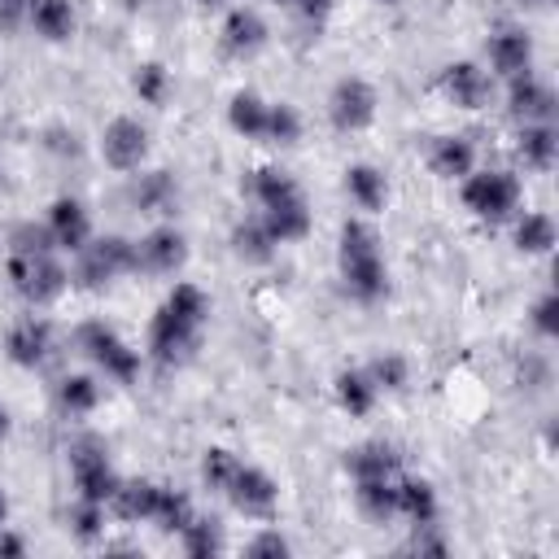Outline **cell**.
<instances>
[{
  "mask_svg": "<svg viewBox=\"0 0 559 559\" xmlns=\"http://www.w3.org/2000/svg\"><path fill=\"white\" fill-rule=\"evenodd\" d=\"M205 328H210V293L192 280H175L148 319L144 358L157 362L162 371H175L197 354Z\"/></svg>",
  "mask_w": 559,
  "mask_h": 559,
  "instance_id": "6da1fadb",
  "label": "cell"
},
{
  "mask_svg": "<svg viewBox=\"0 0 559 559\" xmlns=\"http://www.w3.org/2000/svg\"><path fill=\"white\" fill-rule=\"evenodd\" d=\"M336 275L341 288L358 301V306H376L389 293V262H384V245L380 231L367 223V214H349L336 231Z\"/></svg>",
  "mask_w": 559,
  "mask_h": 559,
  "instance_id": "7a4b0ae2",
  "label": "cell"
},
{
  "mask_svg": "<svg viewBox=\"0 0 559 559\" xmlns=\"http://www.w3.org/2000/svg\"><path fill=\"white\" fill-rule=\"evenodd\" d=\"M245 192H249V201L258 205L253 214L266 223V231H271L275 245H297V240L310 236V223H314V218H310V201H306L301 183H297L288 170H280V166H258V170H249Z\"/></svg>",
  "mask_w": 559,
  "mask_h": 559,
  "instance_id": "3957f363",
  "label": "cell"
},
{
  "mask_svg": "<svg viewBox=\"0 0 559 559\" xmlns=\"http://www.w3.org/2000/svg\"><path fill=\"white\" fill-rule=\"evenodd\" d=\"M74 349L87 358V367L100 380H114V384H135L140 380L144 354L114 323H105V319H83L74 328Z\"/></svg>",
  "mask_w": 559,
  "mask_h": 559,
  "instance_id": "277c9868",
  "label": "cell"
},
{
  "mask_svg": "<svg viewBox=\"0 0 559 559\" xmlns=\"http://www.w3.org/2000/svg\"><path fill=\"white\" fill-rule=\"evenodd\" d=\"M459 197L472 218L498 227V223H511L515 210L524 205V183L507 166H476L472 175L459 179Z\"/></svg>",
  "mask_w": 559,
  "mask_h": 559,
  "instance_id": "5b68a950",
  "label": "cell"
},
{
  "mask_svg": "<svg viewBox=\"0 0 559 559\" xmlns=\"http://www.w3.org/2000/svg\"><path fill=\"white\" fill-rule=\"evenodd\" d=\"M4 275H9V284H13V293H17L31 310H44V306L61 301V293L70 288V266L61 262L57 249L4 253Z\"/></svg>",
  "mask_w": 559,
  "mask_h": 559,
  "instance_id": "8992f818",
  "label": "cell"
},
{
  "mask_svg": "<svg viewBox=\"0 0 559 559\" xmlns=\"http://www.w3.org/2000/svg\"><path fill=\"white\" fill-rule=\"evenodd\" d=\"M122 275H135V240L127 236H92L70 262V284L87 293L109 288Z\"/></svg>",
  "mask_w": 559,
  "mask_h": 559,
  "instance_id": "52a82bcc",
  "label": "cell"
},
{
  "mask_svg": "<svg viewBox=\"0 0 559 559\" xmlns=\"http://www.w3.org/2000/svg\"><path fill=\"white\" fill-rule=\"evenodd\" d=\"M66 463H70V480H74V498H87V502H100L109 507L114 489H118V472L109 463V445L96 437V432H83L70 441L66 450Z\"/></svg>",
  "mask_w": 559,
  "mask_h": 559,
  "instance_id": "ba28073f",
  "label": "cell"
},
{
  "mask_svg": "<svg viewBox=\"0 0 559 559\" xmlns=\"http://www.w3.org/2000/svg\"><path fill=\"white\" fill-rule=\"evenodd\" d=\"M323 109H328L332 131L358 135V131H367V127L376 122V114H380V92H376V83L362 79V74H341V79L328 87Z\"/></svg>",
  "mask_w": 559,
  "mask_h": 559,
  "instance_id": "9c48e42d",
  "label": "cell"
},
{
  "mask_svg": "<svg viewBox=\"0 0 559 559\" xmlns=\"http://www.w3.org/2000/svg\"><path fill=\"white\" fill-rule=\"evenodd\" d=\"M96 148H100V162L114 175H135V170L148 166V127L135 114H118V118L105 122Z\"/></svg>",
  "mask_w": 559,
  "mask_h": 559,
  "instance_id": "30bf717a",
  "label": "cell"
},
{
  "mask_svg": "<svg viewBox=\"0 0 559 559\" xmlns=\"http://www.w3.org/2000/svg\"><path fill=\"white\" fill-rule=\"evenodd\" d=\"M223 498H227L245 520H258V524L275 520V511H280V485H275V476H271L266 467H258V463H245V459H240L236 476L227 480Z\"/></svg>",
  "mask_w": 559,
  "mask_h": 559,
  "instance_id": "8fae6325",
  "label": "cell"
},
{
  "mask_svg": "<svg viewBox=\"0 0 559 559\" xmlns=\"http://www.w3.org/2000/svg\"><path fill=\"white\" fill-rule=\"evenodd\" d=\"M188 262V236L166 218V223H153L140 240H135V275H157V280H170L179 275Z\"/></svg>",
  "mask_w": 559,
  "mask_h": 559,
  "instance_id": "7c38bea8",
  "label": "cell"
},
{
  "mask_svg": "<svg viewBox=\"0 0 559 559\" xmlns=\"http://www.w3.org/2000/svg\"><path fill=\"white\" fill-rule=\"evenodd\" d=\"M485 70L493 79H520L533 70V35L520 22H502L485 35Z\"/></svg>",
  "mask_w": 559,
  "mask_h": 559,
  "instance_id": "4fadbf2b",
  "label": "cell"
},
{
  "mask_svg": "<svg viewBox=\"0 0 559 559\" xmlns=\"http://www.w3.org/2000/svg\"><path fill=\"white\" fill-rule=\"evenodd\" d=\"M437 87H441V96H445L454 109H485V105L493 100L498 79L485 70V61L463 57V61H450V66L437 74Z\"/></svg>",
  "mask_w": 559,
  "mask_h": 559,
  "instance_id": "5bb4252c",
  "label": "cell"
},
{
  "mask_svg": "<svg viewBox=\"0 0 559 559\" xmlns=\"http://www.w3.org/2000/svg\"><path fill=\"white\" fill-rule=\"evenodd\" d=\"M266 39H271V26L253 4H227L223 26H218V48L227 57L249 61V57H258L266 48Z\"/></svg>",
  "mask_w": 559,
  "mask_h": 559,
  "instance_id": "9a60e30c",
  "label": "cell"
},
{
  "mask_svg": "<svg viewBox=\"0 0 559 559\" xmlns=\"http://www.w3.org/2000/svg\"><path fill=\"white\" fill-rule=\"evenodd\" d=\"M4 354H9V362L26 367V371H39V367L57 354L52 323H48L44 314H22V319L4 332Z\"/></svg>",
  "mask_w": 559,
  "mask_h": 559,
  "instance_id": "2e32d148",
  "label": "cell"
},
{
  "mask_svg": "<svg viewBox=\"0 0 559 559\" xmlns=\"http://www.w3.org/2000/svg\"><path fill=\"white\" fill-rule=\"evenodd\" d=\"M555 109H559V96L546 79H537L533 70L520 74V79H507V118L515 127H528V122H555Z\"/></svg>",
  "mask_w": 559,
  "mask_h": 559,
  "instance_id": "e0dca14e",
  "label": "cell"
},
{
  "mask_svg": "<svg viewBox=\"0 0 559 559\" xmlns=\"http://www.w3.org/2000/svg\"><path fill=\"white\" fill-rule=\"evenodd\" d=\"M44 227H48L52 245H57L61 253H70V258L96 236L92 214H87V205H83L79 197H52L48 210H44Z\"/></svg>",
  "mask_w": 559,
  "mask_h": 559,
  "instance_id": "ac0fdd59",
  "label": "cell"
},
{
  "mask_svg": "<svg viewBox=\"0 0 559 559\" xmlns=\"http://www.w3.org/2000/svg\"><path fill=\"white\" fill-rule=\"evenodd\" d=\"M131 179V188H127V197H131V205L140 210V214H148V218H157V223H166V218H175V210H179V183H175V175L170 170H135V175H127Z\"/></svg>",
  "mask_w": 559,
  "mask_h": 559,
  "instance_id": "d6986e66",
  "label": "cell"
},
{
  "mask_svg": "<svg viewBox=\"0 0 559 559\" xmlns=\"http://www.w3.org/2000/svg\"><path fill=\"white\" fill-rule=\"evenodd\" d=\"M424 162L428 170L441 179V183H459L463 175H472L480 162H476V144L459 131H445V135H432L428 148H424Z\"/></svg>",
  "mask_w": 559,
  "mask_h": 559,
  "instance_id": "ffe728a7",
  "label": "cell"
},
{
  "mask_svg": "<svg viewBox=\"0 0 559 559\" xmlns=\"http://www.w3.org/2000/svg\"><path fill=\"white\" fill-rule=\"evenodd\" d=\"M345 197H349V205L358 214L371 218V214H380L389 205V175L380 166H371V162H354V166H345Z\"/></svg>",
  "mask_w": 559,
  "mask_h": 559,
  "instance_id": "44dd1931",
  "label": "cell"
},
{
  "mask_svg": "<svg viewBox=\"0 0 559 559\" xmlns=\"http://www.w3.org/2000/svg\"><path fill=\"white\" fill-rule=\"evenodd\" d=\"M511 245L524 253V258H546L555 245H559V227L546 210H515L511 218Z\"/></svg>",
  "mask_w": 559,
  "mask_h": 559,
  "instance_id": "7402d4cb",
  "label": "cell"
},
{
  "mask_svg": "<svg viewBox=\"0 0 559 559\" xmlns=\"http://www.w3.org/2000/svg\"><path fill=\"white\" fill-rule=\"evenodd\" d=\"M515 157L524 162V170H555V157H559V131L555 122H528V127H515Z\"/></svg>",
  "mask_w": 559,
  "mask_h": 559,
  "instance_id": "603a6c76",
  "label": "cell"
},
{
  "mask_svg": "<svg viewBox=\"0 0 559 559\" xmlns=\"http://www.w3.org/2000/svg\"><path fill=\"white\" fill-rule=\"evenodd\" d=\"M162 485L157 480H118L114 498H109V515H118L122 524H153Z\"/></svg>",
  "mask_w": 559,
  "mask_h": 559,
  "instance_id": "cb8c5ba5",
  "label": "cell"
},
{
  "mask_svg": "<svg viewBox=\"0 0 559 559\" xmlns=\"http://www.w3.org/2000/svg\"><path fill=\"white\" fill-rule=\"evenodd\" d=\"M22 26H31V31H35L39 39H48V44H66V39L74 35L79 17H74V4H70V0H26Z\"/></svg>",
  "mask_w": 559,
  "mask_h": 559,
  "instance_id": "d4e9b609",
  "label": "cell"
},
{
  "mask_svg": "<svg viewBox=\"0 0 559 559\" xmlns=\"http://www.w3.org/2000/svg\"><path fill=\"white\" fill-rule=\"evenodd\" d=\"M332 397H336V406H341L349 419H362V415H371V411H376L380 389L371 384L367 367H341V371H336V380H332Z\"/></svg>",
  "mask_w": 559,
  "mask_h": 559,
  "instance_id": "484cf974",
  "label": "cell"
},
{
  "mask_svg": "<svg viewBox=\"0 0 559 559\" xmlns=\"http://www.w3.org/2000/svg\"><path fill=\"white\" fill-rule=\"evenodd\" d=\"M266 114H271V100L253 87H240L231 100H227V127L240 135V140H253L262 144L266 140Z\"/></svg>",
  "mask_w": 559,
  "mask_h": 559,
  "instance_id": "4316f807",
  "label": "cell"
},
{
  "mask_svg": "<svg viewBox=\"0 0 559 559\" xmlns=\"http://www.w3.org/2000/svg\"><path fill=\"white\" fill-rule=\"evenodd\" d=\"M437 515H441L437 489H432L428 480L402 472V476H397V520H406V524L415 528V524H437Z\"/></svg>",
  "mask_w": 559,
  "mask_h": 559,
  "instance_id": "83f0119b",
  "label": "cell"
},
{
  "mask_svg": "<svg viewBox=\"0 0 559 559\" xmlns=\"http://www.w3.org/2000/svg\"><path fill=\"white\" fill-rule=\"evenodd\" d=\"M402 476V472H397ZM397 476H367L354 480V502L371 524H389L397 520Z\"/></svg>",
  "mask_w": 559,
  "mask_h": 559,
  "instance_id": "f1b7e54d",
  "label": "cell"
},
{
  "mask_svg": "<svg viewBox=\"0 0 559 559\" xmlns=\"http://www.w3.org/2000/svg\"><path fill=\"white\" fill-rule=\"evenodd\" d=\"M275 249H280V245L271 240V231H266V223H262L258 214H245V218L231 223V253H236L240 262L262 266V262L275 258Z\"/></svg>",
  "mask_w": 559,
  "mask_h": 559,
  "instance_id": "f546056e",
  "label": "cell"
},
{
  "mask_svg": "<svg viewBox=\"0 0 559 559\" xmlns=\"http://www.w3.org/2000/svg\"><path fill=\"white\" fill-rule=\"evenodd\" d=\"M345 472L349 480H367V476H397L402 472V454L389 441H362L345 454Z\"/></svg>",
  "mask_w": 559,
  "mask_h": 559,
  "instance_id": "4dcf8cb0",
  "label": "cell"
},
{
  "mask_svg": "<svg viewBox=\"0 0 559 559\" xmlns=\"http://www.w3.org/2000/svg\"><path fill=\"white\" fill-rule=\"evenodd\" d=\"M100 397H105V389H100V376L96 371H74V376H61L57 380V406L66 415H74V419L92 415L100 406Z\"/></svg>",
  "mask_w": 559,
  "mask_h": 559,
  "instance_id": "1f68e13d",
  "label": "cell"
},
{
  "mask_svg": "<svg viewBox=\"0 0 559 559\" xmlns=\"http://www.w3.org/2000/svg\"><path fill=\"white\" fill-rule=\"evenodd\" d=\"M179 546L192 555V559H210V555H218L227 542H223V524L218 520H210V515H192L179 533Z\"/></svg>",
  "mask_w": 559,
  "mask_h": 559,
  "instance_id": "d6a6232c",
  "label": "cell"
},
{
  "mask_svg": "<svg viewBox=\"0 0 559 559\" xmlns=\"http://www.w3.org/2000/svg\"><path fill=\"white\" fill-rule=\"evenodd\" d=\"M367 376H371V384L380 389V397H384V393H402V389L411 384V362H406L402 354L384 349V354H376V358L367 362Z\"/></svg>",
  "mask_w": 559,
  "mask_h": 559,
  "instance_id": "836d02e7",
  "label": "cell"
},
{
  "mask_svg": "<svg viewBox=\"0 0 559 559\" xmlns=\"http://www.w3.org/2000/svg\"><path fill=\"white\" fill-rule=\"evenodd\" d=\"M236 467H240V454H236V450H227V445H210V450L201 454V485H205L210 493L223 498V489H227V480L236 476Z\"/></svg>",
  "mask_w": 559,
  "mask_h": 559,
  "instance_id": "e575fe53",
  "label": "cell"
},
{
  "mask_svg": "<svg viewBox=\"0 0 559 559\" xmlns=\"http://www.w3.org/2000/svg\"><path fill=\"white\" fill-rule=\"evenodd\" d=\"M197 515V507H192V498L183 493V489H170V485H162V498H157V511H153V524L162 528V533H179L188 520Z\"/></svg>",
  "mask_w": 559,
  "mask_h": 559,
  "instance_id": "d590c367",
  "label": "cell"
},
{
  "mask_svg": "<svg viewBox=\"0 0 559 559\" xmlns=\"http://www.w3.org/2000/svg\"><path fill=\"white\" fill-rule=\"evenodd\" d=\"M301 140V114L297 105L288 100H271V114H266V140L262 144H297Z\"/></svg>",
  "mask_w": 559,
  "mask_h": 559,
  "instance_id": "8d00e7d4",
  "label": "cell"
},
{
  "mask_svg": "<svg viewBox=\"0 0 559 559\" xmlns=\"http://www.w3.org/2000/svg\"><path fill=\"white\" fill-rule=\"evenodd\" d=\"M131 87H135V96H140L144 105H162V100L170 96V70H166L162 61H144V66H135Z\"/></svg>",
  "mask_w": 559,
  "mask_h": 559,
  "instance_id": "74e56055",
  "label": "cell"
},
{
  "mask_svg": "<svg viewBox=\"0 0 559 559\" xmlns=\"http://www.w3.org/2000/svg\"><path fill=\"white\" fill-rule=\"evenodd\" d=\"M105 515H109V507L87 502V498H74V507H70V528H74V537H79V542H96V537L105 533Z\"/></svg>",
  "mask_w": 559,
  "mask_h": 559,
  "instance_id": "f35d334b",
  "label": "cell"
},
{
  "mask_svg": "<svg viewBox=\"0 0 559 559\" xmlns=\"http://www.w3.org/2000/svg\"><path fill=\"white\" fill-rule=\"evenodd\" d=\"M528 328L542 336V341H555L559 336V293L546 288L533 306H528Z\"/></svg>",
  "mask_w": 559,
  "mask_h": 559,
  "instance_id": "ab89813d",
  "label": "cell"
},
{
  "mask_svg": "<svg viewBox=\"0 0 559 559\" xmlns=\"http://www.w3.org/2000/svg\"><path fill=\"white\" fill-rule=\"evenodd\" d=\"M245 555H253V559H280V555H293V542L280 533V524H262V533L245 546Z\"/></svg>",
  "mask_w": 559,
  "mask_h": 559,
  "instance_id": "60d3db41",
  "label": "cell"
},
{
  "mask_svg": "<svg viewBox=\"0 0 559 559\" xmlns=\"http://www.w3.org/2000/svg\"><path fill=\"white\" fill-rule=\"evenodd\" d=\"M555 371H550V358L546 354H524V367H520V384L524 389H550Z\"/></svg>",
  "mask_w": 559,
  "mask_h": 559,
  "instance_id": "b9f144b4",
  "label": "cell"
},
{
  "mask_svg": "<svg viewBox=\"0 0 559 559\" xmlns=\"http://www.w3.org/2000/svg\"><path fill=\"white\" fill-rule=\"evenodd\" d=\"M284 4H293V13H297L301 22H310V26H323L328 13L336 9V0H284Z\"/></svg>",
  "mask_w": 559,
  "mask_h": 559,
  "instance_id": "7bdbcfd3",
  "label": "cell"
},
{
  "mask_svg": "<svg viewBox=\"0 0 559 559\" xmlns=\"http://www.w3.org/2000/svg\"><path fill=\"white\" fill-rule=\"evenodd\" d=\"M22 17H26V0H0V31L22 26Z\"/></svg>",
  "mask_w": 559,
  "mask_h": 559,
  "instance_id": "ee69618b",
  "label": "cell"
},
{
  "mask_svg": "<svg viewBox=\"0 0 559 559\" xmlns=\"http://www.w3.org/2000/svg\"><path fill=\"white\" fill-rule=\"evenodd\" d=\"M0 555H26V537H17L9 524L0 528Z\"/></svg>",
  "mask_w": 559,
  "mask_h": 559,
  "instance_id": "f6af8a7d",
  "label": "cell"
},
{
  "mask_svg": "<svg viewBox=\"0 0 559 559\" xmlns=\"http://www.w3.org/2000/svg\"><path fill=\"white\" fill-rule=\"evenodd\" d=\"M9 432H13V415H9V406L0 402V445L9 441Z\"/></svg>",
  "mask_w": 559,
  "mask_h": 559,
  "instance_id": "bcb514c9",
  "label": "cell"
},
{
  "mask_svg": "<svg viewBox=\"0 0 559 559\" xmlns=\"http://www.w3.org/2000/svg\"><path fill=\"white\" fill-rule=\"evenodd\" d=\"M4 524H9V493L0 489V528H4Z\"/></svg>",
  "mask_w": 559,
  "mask_h": 559,
  "instance_id": "7dc6e473",
  "label": "cell"
},
{
  "mask_svg": "<svg viewBox=\"0 0 559 559\" xmlns=\"http://www.w3.org/2000/svg\"><path fill=\"white\" fill-rule=\"evenodd\" d=\"M197 4H201V9H227L231 0H197Z\"/></svg>",
  "mask_w": 559,
  "mask_h": 559,
  "instance_id": "c3c4849f",
  "label": "cell"
},
{
  "mask_svg": "<svg viewBox=\"0 0 559 559\" xmlns=\"http://www.w3.org/2000/svg\"><path fill=\"white\" fill-rule=\"evenodd\" d=\"M371 4H380V9H397L402 0H371Z\"/></svg>",
  "mask_w": 559,
  "mask_h": 559,
  "instance_id": "681fc988",
  "label": "cell"
},
{
  "mask_svg": "<svg viewBox=\"0 0 559 559\" xmlns=\"http://www.w3.org/2000/svg\"><path fill=\"white\" fill-rule=\"evenodd\" d=\"M524 4H533V9H546V4H550V0H524Z\"/></svg>",
  "mask_w": 559,
  "mask_h": 559,
  "instance_id": "f907efd6",
  "label": "cell"
}]
</instances>
